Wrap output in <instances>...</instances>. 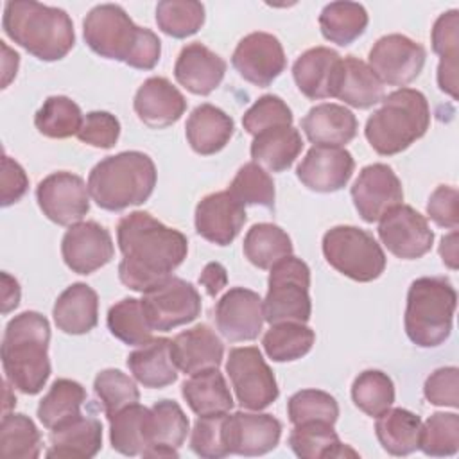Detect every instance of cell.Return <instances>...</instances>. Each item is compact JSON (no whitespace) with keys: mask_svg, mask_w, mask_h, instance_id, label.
<instances>
[{"mask_svg":"<svg viewBox=\"0 0 459 459\" xmlns=\"http://www.w3.org/2000/svg\"><path fill=\"white\" fill-rule=\"evenodd\" d=\"M122 251L120 281L136 292H145L176 271L188 253L186 237L160 222L147 212H131L117 226Z\"/></svg>","mask_w":459,"mask_h":459,"instance_id":"cell-1","label":"cell"},{"mask_svg":"<svg viewBox=\"0 0 459 459\" xmlns=\"http://www.w3.org/2000/svg\"><path fill=\"white\" fill-rule=\"evenodd\" d=\"M82 36L97 56L136 70H152L160 61V38L151 29L138 27L117 4L95 5L82 22Z\"/></svg>","mask_w":459,"mask_h":459,"instance_id":"cell-2","label":"cell"},{"mask_svg":"<svg viewBox=\"0 0 459 459\" xmlns=\"http://www.w3.org/2000/svg\"><path fill=\"white\" fill-rule=\"evenodd\" d=\"M50 325L45 316L34 310L14 316L2 339V366L11 387L23 394H38L48 377Z\"/></svg>","mask_w":459,"mask_h":459,"instance_id":"cell-3","label":"cell"},{"mask_svg":"<svg viewBox=\"0 0 459 459\" xmlns=\"http://www.w3.org/2000/svg\"><path fill=\"white\" fill-rule=\"evenodd\" d=\"M4 32L41 61L63 59L75 43L72 18L59 7L13 0L4 7Z\"/></svg>","mask_w":459,"mask_h":459,"instance_id":"cell-4","label":"cell"},{"mask_svg":"<svg viewBox=\"0 0 459 459\" xmlns=\"http://www.w3.org/2000/svg\"><path fill=\"white\" fill-rule=\"evenodd\" d=\"M154 161L140 151H124L100 160L88 176V192L97 206L120 212L147 201L156 186Z\"/></svg>","mask_w":459,"mask_h":459,"instance_id":"cell-5","label":"cell"},{"mask_svg":"<svg viewBox=\"0 0 459 459\" xmlns=\"http://www.w3.org/2000/svg\"><path fill=\"white\" fill-rule=\"evenodd\" d=\"M429 126L427 97L420 90L400 88L385 95L382 106L369 115L364 134L375 152L393 156L420 140Z\"/></svg>","mask_w":459,"mask_h":459,"instance_id":"cell-6","label":"cell"},{"mask_svg":"<svg viewBox=\"0 0 459 459\" xmlns=\"http://www.w3.org/2000/svg\"><path fill=\"white\" fill-rule=\"evenodd\" d=\"M457 292L445 276H423L411 283L403 326L407 337L420 348L443 344L452 332Z\"/></svg>","mask_w":459,"mask_h":459,"instance_id":"cell-7","label":"cell"},{"mask_svg":"<svg viewBox=\"0 0 459 459\" xmlns=\"http://www.w3.org/2000/svg\"><path fill=\"white\" fill-rule=\"evenodd\" d=\"M267 285L264 319L269 325L307 323L310 319V269L301 258L290 255L274 264Z\"/></svg>","mask_w":459,"mask_h":459,"instance_id":"cell-8","label":"cell"},{"mask_svg":"<svg viewBox=\"0 0 459 459\" xmlns=\"http://www.w3.org/2000/svg\"><path fill=\"white\" fill-rule=\"evenodd\" d=\"M323 255L341 274L355 281H373L385 269V255L377 238L357 226H333L323 235Z\"/></svg>","mask_w":459,"mask_h":459,"instance_id":"cell-9","label":"cell"},{"mask_svg":"<svg viewBox=\"0 0 459 459\" xmlns=\"http://www.w3.org/2000/svg\"><path fill=\"white\" fill-rule=\"evenodd\" d=\"M226 373L235 389L237 402L244 409L262 411L280 394L274 373L256 346L230 350Z\"/></svg>","mask_w":459,"mask_h":459,"instance_id":"cell-10","label":"cell"},{"mask_svg":"<svg viewBox=\"0 0 459 459\" xmlns=\"http://www.w3.org/2000/svg\"><path fill=\"white\" fill-rule=\"evenodd\" d=\"M142 307L152 330L169 332L192 323L201 314V296L197 289L176 276L142 292Z\"/></svg>","mask_w":459,"mask_h":459,"instance_id":"cell-11","label":"cell"},{"mask_svg":"<svg viewBox=\"0 0 459 459\" xmlns=\"http://www.w3.org/2000/svg\"><path fill=\"white\" fill-rule=\"evenodd\" d=\"M425 57L427 52L418 41L403 34H387L371 47L368 65L384 84L405 86L421 74Z\"/></svg>","mask_w":459,"mask_h":459,"instance_id":"cell-12","label":"cell"},{"mask_svg":"<svg viewBox=\"0 0 459 459\" xmlns=\"http://www.w3.org/2000/svg\"><path fill=\"white\" fill-rule=\"evenodd\" d=\"M36 199L43 215L59 226L77 224L90 210L88 185L81 176L66 170L41 179L36 188Z\"/></svg>","mask_w":459,"mask_h":459,"instance_id":"cell-13","label":"cell"},{"mask_svg":"<svg viewBox=\"0 0 459 459\" xmlns=\"http://www.w3.org/2000/svg\"><path fill=\"white\" fill-rule=\"evenodd\" d=\"M378 237L387 251L402 260L421 258L430 251L434 242V233L427 219L407 204L393 208L380 219Z\"/></svg>","mask_w":459,"mask_h":459,"instance_id":"cell-14","label":"cell"},{"mask_svg":"<svg viewBox=\"0 0 459 459\" xmlns=\"http://www.w3.org/2000/svg\"><path fill=\"white\" fill-rule=\"evenodd\" d=\"M231 65L244 81L265 88L285 70L287 57L276 36L251 32L237 43Z\"/></svg>","mask_w":459,"mask_h":459,"instance_id":"cell-15","label":"cell"},{"mask_svg":"<svg viewBox=\"0 0 459 459\" xmlns=\"http://www.w3.org/2000/svg\"><path fill=\"white\" fill-rule=\"evenodd\" d=\"M351 201L362 221L377 222L402 204L403 188L389 165L373 163L359 172L351 186Z\"/></svg>","mask_w":459,"mask_h":459,"instance_id":"cell-16","label":"cell"},{"mask_svg":"<svg viewBox=\"0 0 459 459\" xmlns=\"http://www.w3.org/2000/svg\"><path fill=\"white\" fill-rule=\"evenodd\" d=\"M61 255L68 269L77 274H90L111 262L115 247L104 226L86 221L66 230L61 240Z\"/></svg>","mask_w":459,"mask_h":459,"instance_id":"cell-17","label":"cell"},{"mask_svg":"<svg viewBox=\"0 0 459 459\" xmlns=\"http://www.w3.org/2000/svg\"><path fill=\"white\" fill-rule=\"evenodd\" d=\"M264 321V301L255 290L233 287L215 305L217 330L231 342L256 339Z\"/></svg>","mask_w":459,"mask_h":459,"instance_id":"cell-18","label":"cell"},{"mask_svg":"<svg viewBox=\"0 0 459 459\" xmlns=\"http://www.w3.org/2000/svg\"><path fill=\"white\" fill-rule=\"evenodd\" d=\"M353 156L333 145H314L296 169L298 179L312 192L330 194L344 188L353 174Z\"/></svg>","mask_w":459,"mask_h":459,"instance_id":"cell-19","label":"cell"},{"mask_svg":"<svg viewBox=\"0 0 459 459\" xmlns=\"http://www.w3.org/2000/svg\"><path fill=\"white\" fill-rule=\"evenodd\" d=\"M195 231L217 246L231 244L246 222V206L228 190L204 195L195 206Z\"/></svg>","mask_w":459,"mask_h":459,"instance_id":"cell-20","label":"cell"},{"mask_svg":"<svg viewBox=\"0 0 459 459\" xmlns=\"http://www.w3.org/2000/svg\"><path fill=\"white\" fill-rule=\"evenodd\" d=\"M342 57L326 47H314L303 52L292 65V77L298 90L310 100L335 97Z\"/></svg>","mask_w":459,"mask_h":459,"instance_id":"cell-21","label":"cell"},{"mask_svg":"<svg viewBox=\"0 0 459 459\" xmlns=\"http://www.w3.org/2000/svg\"><path fill=\"white\" fill-rule=\"evenodd\" d=\"M281 437V423L273 414L235 412L228 414L230 454L264 455L276 448Z\"/></svg>","mask_w":459,"mask_h":459,"instance_id":"cell-22","label":"cell"},{"mask_svg":"<svg viewBox=\"0 0 459 459\" xmlns=\"http://www.w3.org/2000/svg\"><path fill=\"white\" fill-rule=\"evenodd\" d=\"M133 108L145 126L161 129L181 118L186 109V99L169 79L149 77L136 90Z\"/></svg>","mask_w":459,"mask_h":459,"instance_id":"cell-23","label":"cell"},{"mask_svg":"<svg viewBox=\"0 0 459 459\" xmlns=\"http://www.w3.org/2000/svg\"><path fill=\"white\" fill-rule=\"evenodd\" d=\"M224 74L226 61L203 43L183 47L174 65L176 81L194 95H210L219 88Z\"/></svg>","mask_w":459,"mask_h":459,"instance_id":"cell-24","label":"cell"},{"mask_svg":"<svg viewBox=\"0 0 459 459\" xmlns=\"http://www.w3.org/2000/svg\"><path fill=\"white\" fill-rule=\"evenodd\" d=\"M170 353L176 368L186 375L219 368L224 346L208 325H195L170 341Z\"/></svg>","mask_w":459,"mask_h":459,"instance_id":"cell-25","label":"cell"},{"mask_svg":"<svg viewBox=\"0 0 459 459\" xmlns=\"http://www.w3.org/2000/svg\"><path fill=\"white\" fill-rule=\"evenodd\" d=\"M47 457L90 459L102 446V425L97 418L77 416L50 430Z\"/></svg>","mask_w":459,"mask_h":459,"instance_id":"cell-26","label":"cell"},{"mask_svg":"<svg viewBox=\"0 0 459 459\" xmlns=\"http://www.w3.org/2000/svg\"><path fill=\"white\" fill-rule=\"evenodd\" d=\"M357 127L355 115L348 108L332 102L310 108L301 120V129L314 145L342 147L355 138Z\"/></svg>","mask_w":459,"mask_h":459,"instance_id":"cell-27","label":"cell"},{"mask_svg":"<svg viewBox=\"0 0 459 459\" xmlns=\"http://www.w3.org/2000/svg\"><path fill=\"white\" fill-rule=\"evenodd\" d=\"M52 316L61 332L70 335L88 333L99 321L97 292L86 283H72L56 299Z\"/></svg>","mask_w":459,"mask_h":459,"instance_id":"cell-28","label":"cell"},{"mask_svg":"<svg viewBox=\"0 0 459 459\" xmlns=\"http://www.w3.org/2000/svg\"><path fill=\"white\" fill-rule=\"evenodd\" d=\"M233 118L213 104L197 106L185 126V134L192 151L201 156L222 151L233 136Z\"/></svg>","mask_w":459,"mask_h":459,"instance_id":"cell-29","label":"cell"},{"mask_svg":"<svg viewBox=\"0 0 459 459\" xmlns=\"http://www.w3.org/2000/svg\"><path fill=\"white\" fill-rule=\"evenodd\" d=\"M167 337L151 339L127 357V368L136 382L149 389H161L178 380V368L172 360Z\"/></svg>","mask_w":459,"mask_h":459,"instance_id":"cell-30","label":"cell"},{"mask_svg":"<svg viewBox=\"0 0 459 459\" xmlns=\"http://www.w3.org/2000/svg\"><path fill=\"white\" fill-rule=\"evenodd\" d=\"M188 434V418L174 400H160L151 407V443L143 457H178Z\"/></svg>","mask_w":459,"mask_h":459,"instance_id":"cell-31","label":"cell"},{"mask_svg":"<svg viewBox=\"0 0 459 459\" xmlns=\"http://www.w3.org/2000/svg\"><path fill=\"white\" fill-rule=\"evenodd\" d=\"M303 149V140L292 126H274L260 131L251 142V158L269 172L287 170Z\"/></svg>","mask_w":459,"mask_h":459,"instance_id":"cell-32","label":"cell"},{"mask_svg":"<svg viewBox=\"0 0 459 459\" xmlns=\"http://www.w3.org/2000/svg\"><path fill=\"white\" fill-rule=\"evenodd\" d=\"M385 97L384 82L375 75L368 63L348 56L342 57L341 74L335 88V99L348 106L368 109Z\"/></svg>","mask_w":459,"mask_h":459,"instance_id":"cell-33","label":"cell"},{"mask_svg":"<svg viewBox=\"0 0 459 459\" xmlns=\"http://www.w3.org/2000/svg\"><path fill=\"white\" fill-rule=\"evenodd\" d=\"M181 394L192 412L197 416L228 412L235 403L219 368H210L190 375V378L181 385Z\"/></svg>","mask_w":459,"mask_h":459,"instance_id":"cell-34","label":"cell"},{"mask_svg":"<svg viewBox=\"0 0 459 459\" xmlns=\"http://www.w3.org/2000/svg\"><path fill=\"white\" fill-rule=\"evenodd\" d=\"M457 45H459V11L450 9L434 22L432 50L439 56L437 86L441 91L457 99Z\"/></svg>","mask_w":459,"mask_h":459,"instance_id":"cell-35","label":"cell"},{"mask_svg":"<svg viewBox=\"0 0 459 459\" xmlns=\"http://www.w3.org/2000/svg\"><path fill=\"white\" fill-rule=\"evenodd\" d=\"M289 446L301 459H328V457H357L359 454L341 443L332 423L307 421L294 425L289 434Z\"/></svg>","mask_w":459,"mask_h":459,"instance_id":"cell-36","label":"cell"},{"mask_svg":"<svg viewBox=\"0 0 459 459\" xmlns=\"http://www.w3.org/2000/svg\"><path fill=\"white\" fill-rule=\"evenodd\" d=\"M109 420L111 446L124 455H142L151 443V409L133 403Z\"/></svg>","mask_w":459,"mask_h":459,"instance_id":"cell-37","label":"cell"},{"mask_svg":"<svg viewBox=\"0 0 459 459\" xmlns=\"http://www.w3.org/2000/svg\"><path fill=\"white\" fill-rule=\"evenodd\" d=\"M421 420L418 414L394 407L377 416L375 434L382 448L391 455H409L418 450Z\"/></svg>","mask_w":459,"mask_h":459,"instance_id":"cell-38","label":"cell"},{"mask_svg":"<svg viewBox=\"0 0 459 459\" xmlns=\"http://www.w3.org/2000/svg\"><path fill=\"white\" fill-rule=\"evenodd\" d=\"M368 11L355 2L326 4L319 14V29L325 39L348 47L360 38L368 27Z\"/></svg>","mask_w":459,"mask_h":459,"instance_id":"cell-39","label":"cell"},{"mask_svg":"<svg viewBox=\"0 0 459 459\" xmlns=\"http://www.w3.org/2000/svg\"><path fill=\"white\" fill-rule=\"evenodd\" d=\"M244 256L258 269H271L274 264L292 255L290 237L276 224L258 222L244 237Z\"/></svg>","mask_w":459,"mask_h":459,"instance_id":"cell-40","label":"cell"},{"mask_svg":"<svg viewBox=\"0 0 459 459\" xmlns=\"http://www.w3.org/2000/svg\"><path fill=\"white\" fill-rule=\"evenodd\" d=\"M86 400L84 387L70 378H57L48 393L39 400L38 420L45 429L52 430L54 427L66 423L81 416V407Z\"/></svg>","mask_w":459,"mask_h":459,"instance_id":"cell-41","label":"cell"},{"mask_svg":"<svg viewBox=\"0 0 459 459\" xmlns=\"http://www.w3.org/2000/svg\"><path fill=\"white\" fill-rule=\"evenodd\" d=\"M316 342V333L305 323H278L262 337L267 357L274 362H292L305 357Z\"/></svg>","mask_w":459,"mask_h":459,"instance_id":"cell-42","label":"cell"},{"mask_svg":"<svg viewBox=\"0 0 459 459\" xmlns=\"http://www.w3.org/2000/svg\"><path fill=\"white\" fill-rule=\"evenodd\" d=\"M41 434L34 421L20 412H5L0 423V454L5 459H36Z\"/></svg>","mask_w":459,"mask_h":459,"instance_id":"cell-43","label":"cell"},{"mask_svg":"<svg viewBox=\"0 0 459 459\" xmlns=\"http://www.w3.org/2000/svg\"><path fill=\"white\" fill-rule=\"evenodd\" d=\"M81 108L65 95L48 97L34 117L36 129L47 138H70L82 126Z\"/></svg>","mask_w":459,"mask_h":459,"instance_id":"cell-44","label":"cell"},{"mask_svg":"<svg viewBox=\"0 0 459 459\" xmlns=\"http://www.w3.org/2000/svg\"><path fill=\"white\" fill-rule=\"evenodd\" d=\"M108 328L113 337L127 346H142L152 339V328L145 317L142 301L124 298L108 312Z\"/></svg>","mask_w":459,"mask_h":459,"instance_id":"cell-45","label":"cell"},{"mask_svg":"<svg viewBox=\"0 0 459 459\" xmlns=\"http://www.w3.org/2000/svg\"><path fill=\"white\" fill-rule=\"evenodd\" d=\"M351 400L364 414L377 418L393 405L394 384L384 371L366 369L353 380Z\"/></svg>","mask_w":459,"mask_h":459,"instance_id":"cell-46","label":"cell"},{"mask_svg":"<svg viewBox=\"0 0 459 459\" xmlns=\"http://www.w3.org/2000/svg\"><path fill=\"white\" fill-rule=\"evenodd\" d=\"M156 23L172 38H188L204 23V5L194 0H163L156 5Z\"/></svg>","mask_w":459,"mask_h":459,"instance_id":"cell-47","label":"cell"},{"mask_svg":"<svg viewBox=\"0 0 459 459\" xmlns=\"http://www.w3.org/2000/svg\"><path fill=\"white\" fill-rule=\"evenodd\" d=\"M228 192L244 206L258 204L269 210L274 208L276 192L273 178L255 161L246 163L237 170Z\"/></svg>","mask_w":459,"mask_h":459,"instance_id":"cell-48","label":"cell"},{"mask_svg":"<svg viewBox=\"0 0 459 459\" xmlns=\"http://www.w3.org/2000/svg\"><path fill=\"white\" fill-rule=\"evenodd\" d=\"M418 448L432 457L454 455L459 448V416L455 412H434L421 423Z\"/></svg>","mask_w":459,"mask_h":459,"instance_id":"cell-49","label":"cell"},{"mask_svg":"<svg viewBox=\"0 0 459 459\" xmlns=\"http://www.w3.org/2000/svg\"><path fill=\"white\" fill-rule=\"evenodd\" d=\"M93 391L100 400L102 411L108 418H111L115 412L122 411L127 405L138 403L140 400V391L133 378L115 368L102 369L95 377Z\"/></svg>","mask_w":459,"mask_h":459,"instance_id":"cell-50","label":"cell"},{"mask_svg":"<svg viewBox=\"0 0 459 459\" xmlns=\"http://www.w3.org/2000/svg\"><path fill=\"white\" fill-rule=\"evenodd\" d=\"M190 448L204 459L230 455L228 412L199 416L190 434Z\"/></svg>","mask_w":459,"mask_h":459,"instance_id":"cell-51","label":"cell"},{"mask_svg":"<svg viewBox=\"0 0 459 459\" xmlns=\"http://www.w3.org/2000/svg\"><path fill=\"white\" fill-rule=\"evenodd\" d=\"M287 414L292 425L307 421L335 423L339 418V405L335 398L319 389H301L287 402Z\"/></svg>","mask_w":459,"mask_h":459,"instance_id":"cell-52","label":"cell"},{"mask_svg":"<svg viewBox=\"0 0 459 459\" xmlns=\"http://www.w3.org/2000/svg\"><path fill=\"white\" fill-rule=\"evenodd\" d=\"M242 126L253 136L274 126H292V111L278 95H262L244 113Z\"/></svg>","mask_w":459,"mask_h":459,"instance_id":"cell-53","label":"cell"},{"mask_svg":"<svg viewBox=\"0 0 459 459\" xmlns=\"http://www.w3.org/2000/svg\"><path fill=\"white\" fill-rule=\"evenodd\" d=\"M120 136V122L115 115L108 111H90L86 113L77 138L97 149H111Z\"/></svg>","mask_w":459,"mask_h":459,"instance_id":"cell-54","label":"cell"},{"mask_svg":"<svg viewBox=\"0 0 459 459\" xmlns=\"http://www.w3.org/2000/svg\"><path fill=\"white\" fill-rule=\"evenodd\" d=\"M423 394L432 405L459 407V369L455 366L439 368L430 373L423 385Z\"/></svg>","mask_w":459,"mask_h":459,"instance_id":"cell-55","label":"cell"},{"mask_svg":"<svg viewBox=\"0 0 459 459\" xmlns=\"http://www.w3.org/2000/svg\"><path fill=\"white\" fill-rule=\"evenodd\" d=\"M429 217L441 228L457 230L459 226V194L450 185H439L427 203Z\"/></svg>","mask_w":459,"mask_h":459,"instance_id":"cell-56","label":"cell"},{"mask_svg":"<svg viewBox=\"0 0 459 459\" xmlns=\"http://www.w3.org/2000/svg\"><path fill=\"white\" fill-rule=\"evenodd\" d=\"M29 188V178L23 167L4 154L2 158V206H11L20 201Z\"/></svg>","mask_w":459,"mask_h":459,"instance_id":"cell-57","label":"cell"},{"mask_svg":"<svg viewBox=\"0 0 459 459\" xmlns=\"http://www.w3.org/2000/svg\"><path fill=\"white\" fill-rule=\"evenodd\" d=\"M199 283L206 289V294L215 298L228 283V274L222 264L210 262L204 265L203 273L199 274Z\"/></svg>","mask_w":459,"mask_h":459,"instance_id":"cell-58","label":"cell"},{"mask_svg":"<svg viewBox=\"0 0 459 459\" xmlns=\"http://www.w3.org/2000/svg\"><path fill=\"white\" fill-rule=\"evenodd\" d=\"M20 303V285L18 281L9 276L7 273H2V312L7 314L13 308H16Z\"/></svg>","mask_w":459,"mask_h":459,"instance_id":"cell-59","label":"cell"},{"mask_svg":"<svg viewBox=\"0 0 459 459\" xmlns=\"http://www.w3.org/2000/svg\"><path fill=\"white\" fill-rule=\"evenodd\" d=\"M439 255L445 265H448L450 269H457V231L455 230H452V233L441 238Z\"/></svg>","mask_w":459,"mask_h":459,"instance_id":"cell-60","label":"cell"},{"mask_svg":"<svg viewBox=\"0 0 459 459\" xmlns=\"http://www.w3.org/2000/svg\"><path fill=\"white\" fill-rule=\"evenodd\" d=\"M2 48H4V54H5V57H4V82H2V88H7L11 79L16 75L20 56L16 52H13L5 43H2Z\"/></svg>","mask_w":459,"mask_h":459,"instance_id":"cell-61","label":"cell"}]
</instances>
